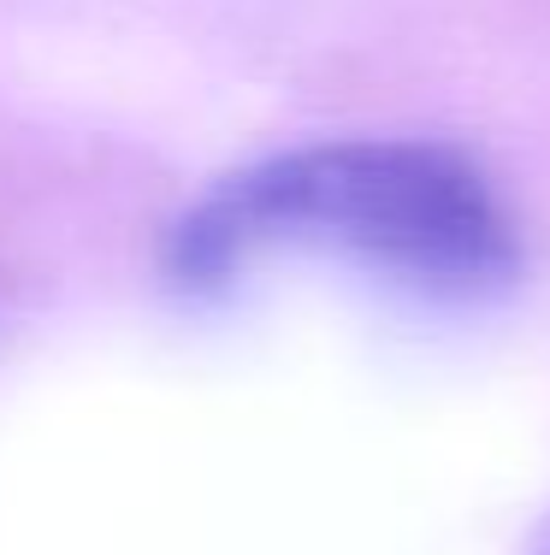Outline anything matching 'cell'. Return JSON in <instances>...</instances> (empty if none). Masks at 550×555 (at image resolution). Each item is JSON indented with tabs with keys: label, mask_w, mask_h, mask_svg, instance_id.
Returning a JSON list of instances; mask_svg holds the SVG:
<instances>
[{
	"label": "cell",
	"mask_w": 550,
	"mask_h": 555,
	"mask_svg": "<svg viewBox=\"0 0 550 555\" xmlns=\"http://www.w3.org/2000/svg\"><path fill=\"white\" fill-rule=\"evenodd\" d=\"M356 260L432 301H479L515 278V219L491 178L444 142H308L219 178L166 236V272L214 289L260 255Z\"/></svg>",
	"instance_id": "cell-1"
}]
</instances>
